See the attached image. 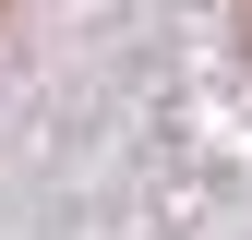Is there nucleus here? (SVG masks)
I'll use <instances>...</instances> for the list:
<instances>
[]
</instances>
